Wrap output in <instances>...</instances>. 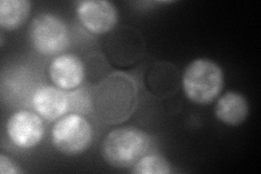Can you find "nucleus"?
Masks as SVG:
<instances>
[{
  "label": "nucleus",
  "instance_id": "obj_1",
  "mask_svg": "<svg viewBox=\"0 0 261 174\" xmlns=\"http://www.w3.org/2000/svg\"><path fill=\"white\" fill-rule=\"evenodd\" d=\"M95 109L102 121L119 123L126 120L137 105V86L124 73L106 78L95 93Z\"/></svg>",
  "mask_w": 261,
  "mask_h": 174
},
{
  "label": "nucleus",
  "instance_id": "obj_2",
  "mask_svg": "<svg viewBox=\"0 0 261 174\" xmlns=\"http://www.w3.org/2000/svg\"><path fill=\"white\" fill-rule=\"evenodd\" d=\"M224 85V74L220 65L207 58H197L187 64L182 77L184 94L198 105L215 102Z\"/></svg>",
  "mask_w": 261,
  "mask_h": 174
},
{
  "label": "nucleus",
  "instance_id": "obj_3",
  "mask_svg": "<svg viewBox=\"0 0 261 174\" xmlns=\"http://www.w3.org/2000/svg\"><path fill=\"white\" fill-rule=\"evenodd\" d=\"M149 146V137L135 127H121L107 134L101 143L103 160L113 168H130L142 158Z\"/></svg>",
  "mask_w": 261,
  "mask_h": 174
},
{
  "label": "nucleus",
  "instance_id": "obj_4",
  "mask_svg": "<svg viewBox=\"0 0 261 174\" xmlns=\"http://www.w3.org/2000/svg\"><path fill=\"white\" fill-rule=\"evenodd\" d=\"M94 138L92 124L79 113H70L57 120L51 130V144L59 153L77 156L88 151Z\"/></svg>",
  "mask_w": 261,
  "mask_h": 174
},
{
  "label": "nucleus",
  "instance_id": "obj_5",
  "mask_svg": "<svg viewBox=\"0 0 261 174\" xmlns=\"http://www.w3.org/2000/svg\"><path fill=\"white\" fill-rule=\"evenodd\" d=\"M30 40L33 48L43 56H59L70 46V33L60 16L40 13L32 20Z\"/></svg>",
  "mask_w": 261,
  "mask_h": 174
},
{
  "label": "nucleus",
  "instance_id": "obj_6",
  "mask_svg": "<svg viewBox=\"0 0 261 174\" xmlns=\"http://www.w3.org/2000/svg\"><path fill=\"white\" fill-rule=\"evenodd\" d=\"M6 134L15 147L21 149L36 147L45 134L43 118L32 111H16L6 122Z\"/></svg>",
  "mask_w": 261,
  "mask_h": 174
},
{
  "label": "nucleus",
  "instance_id": "obj_7",
  "mask_svg": "<svg viewBox=\"0 0 261 174\" xmlns=\"http://www.w3.org/2000/svg\"><path fill=\"white\" fill-rule=\"evenodd\" d=\"M79 21L88 32L102 35L114 29L118 23L116 6L107 0H84L76 4Z\"/></svg>",
  "mask_w": 261,
  "mask_h": 174
},
{
  "label": "nucleus",
  "instance_id": "obj_8",
  "mask_svg": "<svg viewBox=\"0 0 261 174\" xmlns=\"http://www.w3.org/2000/svg\"><path fill=\"white\" fill-rule=\"evenodd\" d=\"M48 74L56 87L64 92L74 90L85 78V68L79 57L70 54H62L55 57L49 63Z\"/></svg>",
  "mask_w": 261,
  "mask_h": 174
},
{
  "label": "nucleus",
  "instance_id": "obj_9",
  "mask_svg": "<svg viewBox=\"0 0 261 174\" xmlns=\"http://www.w3.org/2000/svg\"><path fill=\"white\" fill-rule=\"evenodd\" d=\"M32 105L35 112L47 121L62 118L68 111L69 98L64 90L54 86H40L32 95Z\"/></svg>",
  "mask_w": 261,
  "mask_h": 174
},
{
  "label": "nucleus",
  "instance_id": "obj_10",
  "mask_svg": "<svg viewBox=\"0 0 261 174\" xmlns=\"http://www.w3.org/2000/svg\"><path fill=\"white\" fill-rule=\"evenodd\" d=\"M249 114L247 98L239 92H227L218 99L215 106L216 118L228 127H239Z\"/></svg>",
  "mask_w": 261,
  "mask_h": 174
},
{
  "label": "nucleus",
  "instance_id": "obj_11",
  "mask_svg": "<svg viewBox=\"0 0 261 174\" xmlns=\"http://www.w3.org/2000/svg\"><path fill=\"white\" fill-rule=\"evenodd\" d=\"M32 10L29 0H2L0 2V27L14 31L27 22Z\"/></svg>",
  "mask_w": 261,
  "mask_h": 174
},
{
  "label": "nucleus",
  "instance_id": "obj_12",
  "mask_svg": "<svg viewBox=\"0 0 261 174\" xmlns=\"http://www.w3.org/2000/svg\"><path fill=\"white\" fill-rule=\"evenodd\" d=\"M172 167L169 160L161 155H146L133 165L132 172L136 174H170Z\"/></svg>",
  "mask_w": 261,
  "mask_h": 174
},
{
  "label": "nucleus",
  "instance_id": "obj_13",
  "mask_svg": "<svg viewBox=\"0 0 261 174\" xmlns=\"http://www.w3.org/2000/svg\"><path fill=\"white\" fill-rule=\"evenodd\" d=\"M0 173L2 174H21L23 170L18 163H15L9 156L0 155Z\"/></svg>",
  "mask_w": 261,
  "mask_h": 174
}]
</instances>
